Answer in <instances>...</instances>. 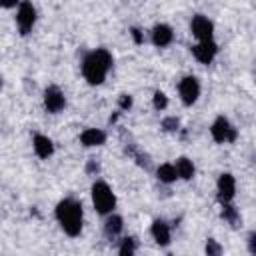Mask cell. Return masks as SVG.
<instances>
[{
    "mask_svg": "<svg viewBox=\"0 0 256 256\" xmlns=\"http://www.w3.org/2000/svg\"><path fill=\"white\" fill-rule=\"evenodd\" d=\"M178 94L184 106H192L200 96V82L196 76H184L178 82Z\"/></svg>",
    "mask_w": 256,
    "mask_h": 256,
    "instance_id": "8992f818",
    "label": "cell"
},
{
    "mask_svg": "<svg viewBox=\"0 0 256 256\" xmlns=\"http://www.w3.org/2000/svg\"><path fill=\"white\" fill-rule=\"evenodd\" d=\"M236 194V180L232 174L224 172L218 176V182H216V196L220 200V204H230L232 198Z\"/></svg>",
    "mask_w": 256,
    "mask_h": 256,
    "instance_id": "9c48e42d",
    "label": "cell"
},
{
    "mask_svg": "<svg viewBox=\"0 0 256 256\" xmlns=\"http://www.w3.org/2000/svg\"><path fill=\"white\" fill-rule=\"evenodd\" d=\"M220 216L232 226V228H238L240 226V222H242V218H240V212L232 206V204H222V212H220Z\"/></svg>",
    "mask_w": 256,
    "mask_h": 256,
    "instance_id": "ac0fdd59",
    "label": "cell"
},
{
    "mask_svg": "<svg viewBox=\"0 0 256 256\" xmlns=\"http://www.w3.org/2000/svg\"><path fill=\"white\" fill-rule=\"evenodd\" d=\"M204 252H206V256H222V244L214 238H208L204 244Z\"/></svg>",
    "mask_w": 256,
    "mask_h": 256,
    "instance_id": "ffe728a7",
    "label": "cell"
},
{
    "mask_svg": "<svg viewBox=\"0 0 256 256\" xmlns=\"http://www.w3.org/2000/svg\"><path fill=\"white\" fill-rule=\"evenodd\" d=\"M150 234L158 246H168L170 244V226L164 220H154L150 226Z\"/></svg>",
    "mask_w": 256,
    "mask_h": 256,
    "instance_id": "4fadbf2b",
    "label": "cell"
},
{
    "mask_svg": "<svg viewBox=\"0 0 256 256\" xmlns=\"http://www.w3.org/2000/svg\"><path fill=\"white\" fill-rule=\"evenodd\" d=\"M32 148H34L36 156L42 158V160H46V158H50V156L54 154V144H52V140H50L48 136H44V134H34V138H32Z\"/></svg>",
    "mask_w": 256,
    "mask_h": 256,
    "instance_id": "7c38bea8",
    "label": "cell"
},
{
    "mask_svg": "<svg viewBox=\"0 0 256 256\" xmlns=\"http://www.w3.org/2000/svg\"><path fill=\"white\" fill-rule=\"evenodd\" d=\"M190 32L198 42H210L214 36V24L204 14H196L190 22Z\"/></svg>",
    "mask_w": 256,
    "mask_h": 256,
    "instance_id": "52a82bcc",
    "label": "cell"
},
{
    "mask_svg": "<svg viewBox=\"0 0 256 256\" xmlns=\"http://www.w3.org/2000/svg\"><path fill=\"white\" fill-rule=\"evenodd\" d=\"M114 64V58L112 54L106 50V48H96L92 52H88L82 60V76L88 84L92 86H98L106 80L110 68Z\"/></svg>",
    "mask_w": 256,
    "mask_h": 256,
    "instance_id": "6da1fadb",
    "label": "cell"
},
{
    "mask_svg": "<svg viewBox=\"0 0 256 256\" xmlns=\"http://www.w3.org/2000/svg\"><path fill=\"white\" fill-rule=\"evenodd\" d=\"M16 24H18V32L22 36H28L36 24V8L32 6V2H20L18 10H16Z\"/></svg>",
    "mask_w": 256,
    "mask_h": 256,
    "instance_id": "5b68a950",
    "label": "cell"
},
{
    "mask_svg": "<svg viewBox=\"0 0 256 256\" xmlns=\"http://www.w3.org/2000/svg\"><path fill=\"white\" fill-rule=\"evenodd\" d=\"M122 228H124V220H122V216H118V214H110L108 218H106V222H104V234L112 240V238H116L120 232H122Z\"/></svg>",
    "mask_w": 256,
    "mask_h": 256,
    "instance_id": "9a60e30c",
    "label": "cell"
},
{
    "mask_svg": "<svg viewBox=\"0 0 256 256\" xmlns=\"http://www.w3.org/2000/svg\"><path fill=\"white\" fill-rule=\"evenodd\" d=\"M64 106H66V96H64V92L58 88V86H48L46 90H44V108H46V112H50V114H58V112H62L64 110Z\"/></svg>",
    "mask_w": 256,
    "mask_h": 256,
    "instance_id": "ba28073f",
    "label": "cell"
},
{
    "mask_svg": "<svg viewBox=\"0 0 256 256\" xmlns=\"http://www.w3.org/2000/svg\"><path fill=\"white\" fill-rule=\"evenodd\" d=\"M174 40V32L168 24H156L152 28V44L158 48H166L168 44H172Z\"/></svg>",
    "mask_w": 256,
    "mask_h": 256,
    "instance_id": "8fae6325",
    "label": "cell"
},
{
    "mask_svg": "<svg viewBox=\"0 0 256 256\" xmlns=\"http://www.w3.org/2000/svg\"><path fill=\"white\" fill-rule=\"evenodd\" d=\"M56 220L60 224V228L64 230L66 236L74 238L82 232V224H84V210L82 204L74 198H64L56 204Z\"/></svg>",
    "mask_w": 256,
    "mask_h": 256,
    "instance_id": "7a4b0ae2",
    "label": "cell"
},
{
    "mask_svg": "<svg viewBox=\"0 0 256 256\" xmlns=\"http://www.w3.org/2000/svg\"><path fill=\"white\" fill-rule=\"evenodd\" d=\"M210 134H212L214 142H218V144L236 142V138H238V130H236V128L230 124V120L224 118V116H218V118L212 122V126H210Z\"/></svg>",
    "mask_w": 256,
    "mask_h": 256,
    "instance_id": "277c9868",
    "label": "cell"
},
{
    "mask_svg": "<svg viewBox=\"0 0 256 256\" xmlns=\"http://www.w3.org/2000/svg\"><path fill=\"white\" fill-rule=\"evenodd\" d=\"M98 170H100L98 162H96V160H88V164H86V172H88V174H96Z\"/></svg>",
    "mask_w": 256,
    "mask_h": 256,
    "instance_id": "484cf974",
    "label": "cell"
},
{
    "mask_svg": "<svg viewBox=\"0 0 256 256\" xmlns=\"http://www.w3.org/2000/svg\"><path fill=\"white\" fill-rule=\"evenodd\" d=\"M152 104H154L156 110H164V108L168 106V98H166V94L160 92V90H156L154 96H152Z\"/></svg>",
    "mask_w": 256,
    "mask_h": 256,
    "instance_id": "7402d4cb",
    "label": "cell"
},
{
    "mask_svg": "<svg viewBox=\"0 0 256 256\" xmlns=\"http://www.w3.org/2000/svg\"><path fill=\"white\" fill-rule=\"evenodd\" d=\"M246 244H248V252H250L252 256H256V232H250V234H248Z\"/></svg>",
    "mask_w": 256,
    "mask_h": 256,
    "instance_id": "cb8c5ba5",
    "label": "cell"
},
{
    "mask_svg": "<svg viewBox=\"0 0 256 256\" xmlns=\"http://www.w3.org/2000/svg\"><path fill=\"white\" fill-rule=\"evenodd\" d=\"M162 130L164 132H176L178 130V126H180V120L176 118V116H166L164 120H162Z\"/></svg>",
    "mask_w": 256,
    "mask_h": 256,
    "instance_id": "44dd1931",
    "label": "cell"
},
{
    "mask_svg": "<svg viewBox=\"0 0 256 256\" xmlns=\"http://www.w3.org/2000/svg\"><path fill=\"white\" fill-rule=\"evenodd\" d=\"M176 172H178V178H182V180H192L194 178V164H192V160L190 158H186V156H180L178 160H176Z\"/></svg>",
    "mask_w": 256,
    "mask_h": 256,
    "instance_id": "2e32d148",
    "label": "cell"
},
{
    "mask_svg": "<svg viewBox=\"0 0 256 256\" xmlns=\"http://www.w3.org/2000/svg\"><path fill=\"white\" fill-rule=\"evenodd\" d=\"M192 54L200 64H210L214 60V56L218 54V44L214 40L210 42H198L192 46Z\"/></svg>",
    "mask_w": 256,
    "mask_h": 256,
    "instance_id": "30bf717a",
    "label": "cell"
},
{
    "mask_svg": "<svg viewBox=\"0 0 256 256\" xmlns=\"http://www.w3.org/2000/svg\"><path fill=\"white\" fill-rule=\"evenodd\" d=\"M130 106H132V96L130 94H122L120 100H118V108L120 110H128Z\"/></svg>",
    "mask_w": 256,
    "mask_h": 256,
    "instance_id": "603a6c76",
    "label": "cell"
},
{
    "mask_svg": "<svg viewBox=\"0 0 256 256\" xmlns=\"http://www.w3.org/2000/svg\"><path fill=\"white\" fill-rule=\"evenodd\" d=\"M130 34H132V38H134L136 44H142V42H144V36H142V32H140V28H130Z\"/></svg>",
    "mask_w": 256,
    "mask_h": 256,
    "instance_id": "d4e9b609",
    "label": "cell"
},
{
    "mask_svg": "<svg viewBox=\"0 0 256 256\" xmlns=\"http://www.w3.org/2000/svg\"><path fill=\"white\" fill-rule=\"evenodd\" d=\"M80 142H82V146H86V148L102 146V144L106 142V132L100 130V128H86V130L80 134Z\"/></svg>",
    "mask_w": 256,
    "mask_h": 256,
    "instance_id": "5bb4252c",
    "label": "cell"
},
{
    "mask_svg": "<svg viewBox=\"0 0 256 256\" xmlns=\"http://www.w3.org/2000/svg\"><path fill=\"white\" fill-rule=\"evenodd\" d=\"M92 206L102 216H110L116 206V196L104 180H96L92 184Z\"/></svg>",
    "mask_w": 256,
    "mask_h": 256,
    "instance_id": "3957f363",
    "label": "cell"
},
{
    "mask_svg": "<svg viewBox=\"0 0 256 256\" xmlns=\"http://www.w3.org/2000/svg\"><path fill=\"white\" fill-rule=\"evenodd\" d=\"M136 246H138L136 238H132V236L122 238V242L118 246V256H134L136 254Z\"/></svg>",
    "mask_w": 256,
    "mask_h": 256,
    "instance_id": "d6986e66",
    "label": "cell"
},
{
    "mask_svg": "<svg viewBox=\"0 0 256 256\" xmlns=\"http://www.w3.org/2000/svg\"><path fill=\"white\" fill-rule=\"evenodd\" d=\"M156 178L164 184H172L176 182L178 178V172H176V166L174 164H160L158 170H156Z\"/></svg>",
    "mask_w": 256,
    "mask_h": 256,
    "instance_id": "e0dca14e",
    "label": "cell"
}]
</instances>
